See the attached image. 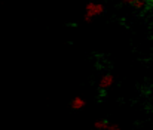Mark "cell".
Wrapping results in <instances>:
<instances>
[{
    "mask_svg": "<svg viewBox=\"0 0 153 130\" xmlns=\"http://www.w3.org/2000/svg\"><path fill=\"white\" fill-rule=\"evenodd\" d=\"M101 13H104V6L101 3H88L86 4V13H85V19L91 21L95 16H100Z\"/></svg>",
    "mask_w": 153,
    "mask_h": 130,
    "instance_id": "1",
    "label": "cell"
},
{
    "mask_svg": "<svg viewBox=\"0 0 153 130\" xmlns=\"http://www.w3.org/2000/svg\"><path fill=\"white\" fill-rule=\"evenodd\" d=\"M113 83H114V79H113V76H110V74H105V76H102L101 79H100V84H98V86L101 87L102 90H105V89H110V87L113 86Z\"/></svg>",
    "mask_w": 153,
    "mask_h": 130,
    "instance_id": "2",
    "label": "cell"
},
{
    "mask_svg": "<svg viewBox=\"0 0 153 130\" xmlns=\"http://www.w3.org/2000/svg\"><path fill=\"white\" fill-rule=\"evenodd\" d=\"M85 106V101L82 99V98H74L73 101H71V108L74 109V111H79V109H82Z\"/></svg>",
    "mask_w": 153,
    "mask_h": 130,
    "instance_id": "3",
    "label": "cell"
},
{
    "mask_svg": "<svg viewBox=\"0 0 153 130\" xmlns=\"http://www.w3.org/2000/svg\"><path fill=\"white\" fill-rule=\"evenodd\" d=\"M94 126H95V129H98V130H105L110 124H108L107 121H104V120H102V121H97Z\"/></svg>",
    "mask_w": 153,
    "mask_h": 130,
    "instance_id": "4",
    "label": "cell"
},
{
    "mask_svg": "<svg viewBox=\"0 0 153 130\" xmlns=\"http://www.w3.org/2000/svg\"><path fill=\"white\" fill-rule=\"evenodd\" d=\"M137 9H143L144 7V4H146V1L144 0H134V3H132Z\"/></svg>",
    "mask_w": 153,
    "mask_h": 130,
    "instance_id": "5",
    "label": "cell"
},
{
    "mask_svg": "<svg viewBox=\"0 0 153 130\" xmlns=\"http://www.w3.org/2000/svg\"><path fill=\"white\" fill-rule=\"evenodd\" d=\"M105 130H120V129H119L117 126H108V127H107Z\"/></svg>",
    "mask_w": 153,
    "mask_h": 130,
    "instance_id": "6",
    "label": "cell"
},
{
    "mask_svg": "<svg viewBox=\"0 0 153 130\" xmlns=\"http://www.w3.org/2000/svg\"><path fill=\"white\" fill-rule=\"evenodd\" d=\"M123 1H126V3H134V0H123Z\"/></svg>",
    "mask_w": 153,
    "mask_h": 130,
    "instance_id": "7",
    "label": "cell"
}]
</instances>
